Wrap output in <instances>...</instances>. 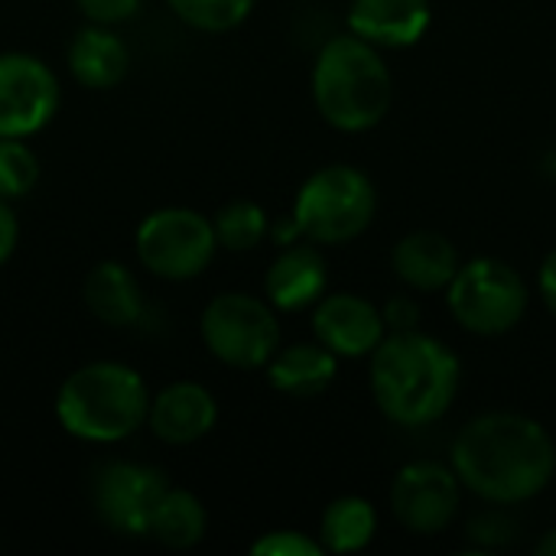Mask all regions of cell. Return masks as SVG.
Here are the masks:
<instances>
[{
    "label": "cell",
    "instance_id": "obj_1",
    "mask_svg": "<svg viewBox=\"0 0 556 556\" xmlns=\"http://www.w3.org/2000/svg\"><path fill=\"white\" fill-rule=\"evenodd\" d=\"M453 469L472 495L489 505L538 498L556 472V443L544 424L492 410L472 417L453 440Z\"/></svg>",
    "mask_w": 556,
    "mask_h": 556
},
{
    "label": "cell",
    "instance_id": "obj_2",
    "mask_svg": "<svg viewBox=\"0 0 556 556\" xmlns=\"http://www.w3.org/2000/svg\"><path fill=\"white\" fill-rule=\"evenodd\" d=\"M459 358L420 329L388 332L371 352V394L378 410L407 430L443 420L459 394Z\"/></svg>",
    "mask_w": 556,
    "mask_h": 556
},
{
    "label": "cell",
    "instance_id": "obj_3",
    "mask_svg": "<svg viewBox=\"0 0 556 556\" xmlns=\"http://www.w3.org/2000/svg\"><path fill=\"white\" fill-rule=\"evenodd\" d=\"M150 388L143 375L124 362H88L75 368L55 391L59 427L94 446H111L147 427Z\"/></svg>",
    "mask_w": 556,
    "mask_h": 556
},
{
    "label": "cell",
    "instance_id": "obj_4",
    "mask_svg": "<svg viewBox=\"0 0 556 556\" xmlns=\"http://www.w3.org/2000/svg\"><path fill=\"white\" fill-rule=\"evenodd\" d=\"M313 101L336 130L362 134L378 127L394 101V78L378 46L355 33L323 42L313 62Z\"/></svg>",
    "mask_w": 556,
    "mask_h": 556
},
{
    "label": "cell",
    "instance_id": "obj_5",
    "mask_svg": "<svg viewBox=\"0 0 556 556\" xmlns=\"http://www.w3.org/2000/svg\"><path fill=\"white\" fill-rule=\"evenodd\" d=\"M378 212V192L368 173L349 163L316 169L296 192L293 222L303 241L345 244L368 231Z\"/></svg>",
    "mask_w": 556,
    "mask_h": 556
},
{
    "label": "cell",
    "instance_id": "obj_6",
    "mask_svg": "<svg viewBox=\"0 0 556 556\" xmlns=\"http://www.w3.org/2000/svg\"><path fill=\"white\" fill-rule=\"evenodd\" d=\"M202 342L212 358L238 371L267 368V362L280 349V323L277 309L251 293L231 290L218 293L199 319Z\"/></svg>",
    "mask_w": 556,
    "mask_h": 556
},
{
    "label": "cell",
    "instance_id": "obj_7",
    "mask_svg": "<svg viewBox=\"0 0 556 556\" xmlns=\"http://www.w3.org/2000/svg\"><path fill=\"white\" fill-rule=\"evenodd\" d=\"M528 300L531 293L525 277L498 257H476L463 264L446 287V306L453 319L476 336L511 332L525 319Z\"/></svg>",
    "mask_w": 556,
    "mask_h": 556
},
{
    "label": "cell",
    "instance_id": "obj_8",
    "mask_svg": "<svg viewBox=\"0 0 556 556\" xmlns=\"http://www.w3.org/2000/svg\"><path fill=\"white\" fill-rule=\"evenodd\" d=\"M218 238L212 218L186 205L150 212L134 235L137 264L160 280H195L215 257Z\"/></svg>",
    "mask_w": 556,
    "mask_h": 556
},
{
    "label": "cell",
    "instance_id": "obj_9",
    "mask_svg": "<svg viewBox=\"0 0 556 556\" xmlns=\"http://www.w3.org/2000/svg\"><path fill=\"white\" fill-rule=\"evenodd\" d=\"M169 489V479L143 463L111 459L94 469L91 505L101 525L121 538H150L153 511Z\"/></svg>",
    "mask_w": 556,
    "mask_h": 556
},
{
    "label": "cell",
    "instance_id": "obj_10",
    "mask_svg": "<svg viewBox=\"0 0 556 556\" xmlns=\"http://www.w3.org/2000/svg\"><path fill=\"white\" fill-rule=\"evenodd\" d=\"M463 502V482L453 466L417 459L407 463L391 482V511L404 531L417 538L443 534Z\"/></svg>",
    "mask_w": 556,
    "mask_h": 556
},
{
    "label": "cell",
    "instance_id": "obj_11",
    "mask_svg": "<svg viewBox=\"0 0 556 556\" xmlns=\"http://www.w3.org/2000/svg\"><path fill=\"white\" fill-rule=\"evenodd\" d=\"M59 111V78L33 52H0V137H33Z\"/></svg>",
    "mask_w": 556,
    "mask_h": 556
},
{
    "label": "cell",
    "instance_id": "obj_12",
    "mask_svg": "<svg viewBox=\"0 0 556 556\" xmlns=\"http://www.w3.org/2000/svg\"><path fill=\"white\" fill-rule=\"evenodd\" d=\"M313 336L339 358H365L388 336L384 313L358 293H332L316 303Z\"/></svg>",
    "mask_w": 556,
    "mask_h": 556
},
{
    "label": "cell",
    "instance_id": "obj_13",
    "mask_svg": "<svg viewBox=\"0 0 556 556\" xmlns=\"http://www.w3.org/2000/svg\"><path fill=\"white\" fill-rule=\"evenodd\" d=\"M218 424V401L199 381H173L150 397L147 430L169 446H189Z\"/></svg>",
    "mask_w": 556,
    "mask_h": 556
},
{
    "label": "cell",
    "instance_id": "obj_14",
    "mask_svg": "<svg viewBox=\"0 0 556 556\" xmlns=\"http://www.w3.org/2000/svg\"><path fill=\"white\" fill-rule=\"evenodd\" d=\"M326 257L313 241H293L280 248L264 277V296L280 313H300L326 296Z\"/></svg>",
    "mask_w": 556,
    "mask_h": 556
},
{
    "label": "cell",
    "instance_id": "obj_15",
    "mask_svg": "<svg viewBox=\"0 0 556 556\" xmlns=\"http://www.w3.org/2000/svg\"><path fill=\"white\" fill-rule=\"evenodd\" d=\"M430 0H352L349 33L378 49L417 46L430 29Z\"/></svg>",
    "mask_w": 556,
    "mask_h": 556
},
{
    "label": "cell",
    "instance_id": "obj_16",
    "mask_svg": "<svg viewBox=\"0 0 556 556\" xmlns=\"http://www.w3.org/2000/svg\"><path fill=\"white\" fill-rule=\"evenodd\" d=\"M68 72L81 88L91 91H108L114 85L124 81L127 68H130V49L127 42L117 36L114 26L104 23H88L81 26L65 52Z\"/></svg>",
    "mask_w": 556,
    "mask_h": 556
},
{
    "label": "cell",
    "instance_id": "obj_17",
    "mask_svg": "<svg viewBox=\"0 0 556 556\" xmlns=\"http://www.w3.org/2000/svg\"><path fill=\"white\" fill-rule=\"evenodd\" d=\"M391 267L401 283H407L417 293H437L446 290L456 277L459 251L453 241L440 231H410L401 238L391 251Z\"/></svg>",
    "mask_w": 556,
    "mask_h": 556
},
{
    "label": "cell",
    "instance_id": "obj_18",
    "mask_svg": "<svg viewBox=\"0 0 556 556\" xmlns=\"http://www.w3.org/2000/svg\"><path fill=\"white\" fill-rule=\"evenodd\" d=\"M85 306L88 313L111 326V329H130L143 319L147 303H143V290L134 277V270L121 261H101L88 270L85 277Z\"/></svg>",
    "mask_w": 556,
    "mask_h": 556
},
{
    "label": "cell",
    "instance_id": "obj_19",
    "mask_svg": "<svg viewBox=\"0 0 556 556\" xmlns=\"http://www.w3.org/2000/svg\"><path fill=\"white\" fill-rule=\"evenodd\" d=\"M336 375H339V355L329 352L323 342H296L277 349V355L267 362L270 388L296 401H309L329 391Z\"/></svg>",
    "mask_w": 556,
    "mask_h": 556
},
{
    "label": "cell",
    "instance_id": "obj_20",
    "mask_svg": "<svg viewBox=\"0 0 556 556\" xmlns=\"http://www.w3.org/2000/svg\"><path fill=\"white\" fill-rule=\"evenodd\" d=\"M208 531V515L205 505L199 502V495H192L189 489H166L153 521H150V538L169 551H192Z\"/></svg>",
    "mask_w": 556,
    "mask_h": 556
},
{
    "label": "cell",
    "instance_id": "obj_21",
    "mask_svg": "<svg viewBox=\"0 0 556 556\" xmlns=\"http://www.w3.org/2000/svg\"><path fill=\"white\" fill-rule=\"evenodd\" d=\"M378 511L362 495L336 498L319 521V541L329 554H358L375 541Z\"/></svg>",
    "mask_w": 556,
    "mask_h": 556
},
{
    "label": "cell",
    "instance_id": "obj_22",
    "mask_svg": "<svg viewBox=\"0 0 556 556\" xmlns=\"http://www.w3.org/2000/svg\"><path fill=\"white\" fill-rule=\"evenodd\" d=\"M212 225H215L218 248H225V251H254L270 235L267 212L251 199H235V202L222 205L215 212Z\"/></svg>",
    "mask_w": 556,
    "mask_h": 556
},
{
    "label": "cell",
    "instance_id": "obj_23",
    "mask_svg": "<svg viewBox=\"0 0 556 556\" xmlns=\"http://www.w3.org/2000/svg\"><path fill=\"white\" fill-rule=\"evenodd\" d=\"M166 7L189 29L228 33V29H238L251 16L254 0H166Z\"/></svg>",
    "mask_w": 556,
    "mask_h": 556
},
{
    "label": "cell",
    "instance_id": "obj_24",
    "mask_svg": "<svg viewBox=\"0 0 556 556\" xmlns=\"http://www.w3.org/2000/svg\"><path fill=\"white\" fill-rule=\"evenodd\" d=\"M39 182V156L23 137H0V199H26Z\"/></svg>",
    "mask_w": 556,
    "mask_h": 556
},
{
    "label": "cell",
    "instance_id": "obj_25",
    "mask_svg": "<svg viewBox=\"0 0 556 556\" xmlns=\"http://www.w3.org/2000/svg\"><path fill=\"white\" fill-rule=\"evenodd\" d=\"M323 551V541H313L300 531H267L251 544L254 556H319Z\"/></svg>",
    "mask_w": 556,
    "mask_h": 556
},
{
    "label": "cell",
    "instance_id": "obj_26",
    "mask_svg": "<svg viewBox=\"0 0 556 556\" xmlns=\"http://www.w3.org/2000/svg\"><path fill=\"white\" fill-rule=\"evenodd\" d=\"M75 3L88 23H104V26L127 23L140 10V0H75Z\"/></svg>",
    "mask_w": 556,
    "mask_h": 556
},
{
    "label": "cell",
    "instance_id": "obj_27",
    "mask_svg": "<svg viewBox=\"0 0 556 556\" xmlns=\"http://www.w3.org/2000/svg\"><path fill=\"white\" fill-rule=\"evenodd\" d=\"M518 534V525L505 515H482L469 525V538L476 544H485V547H502V544H511Z\"/></svg>",
    "mask_w": 556,
    "mask_h": 556
},
{
    "label": "cell",
    "instance_id": "obj_28",
    "mask_svg": "<svg viewBox=\"0 0 556 556\" xmlns=\"http://www.w3.org/2000/svg\"><path fill=\"white\" fill-rule=\"evenodd\" d=\"M381 313H384L388 332H410V329H420V303H417L414 296H394V300H388V306H384Z\"/></svg>",
    "mask_w": 556,
    "mask_h": 556
},
{
    "label": "cell",
    "instance_id": "obj_29",
    "mask_svg": "<svg viewBox=\"0 0 556 556\" xmlns=\"http://www.w3.org/2000/svg\"><path fill=\"white\" fill-rule=\"evenodd\" d=\"M16 238H20V225H16V215H13V202L0 199V267L13 257Z\"/></svg>",
    "mask_w": 556,
    "mask_h": 556
},
{
    "label": "cell",
    "instance_id": "obj_30",
    "mask_svg": "<svg viewBox=\"0 0 556 556\" xmlns=\"http://www.w3.org/2000/svg\"><path fill=\"white\" fill-rule=\"evenodd\" d=\"M538 290H541L544 306L556 316V251H551V254L544 257V264H541V270H538Z\"/></svg>",
    "mask_w": 556,
    "mask_h": 556
},
{
    "label": "cell",
    "instance_id": "obj_31",
    "mask_svg": "<svg viewBox=\"0 0 556 556\" xmlns=\"http://www.w3.org/2000/svg\"><path fill=\"white\" fill-rule=\"evenodd\" d=\"M541 556H556V528H551L541 541H538V547H534Z\"/></svg>",
    "mask_w": 556,
    "mask_h": 556
}]
</instances>
